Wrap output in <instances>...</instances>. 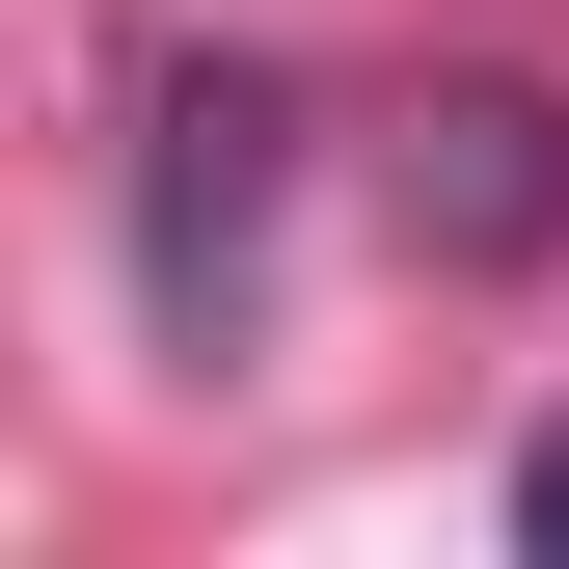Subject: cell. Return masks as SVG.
Returning <instances> with one entry per match:
<instances>
[{"mask_svg": "<svg viewBox=\"0 0 569 569\" xmlns=\"http://www.w3.org/2000/svg\"><path fill=\"white\" fill-rule=\"evenodd\" d=\"M271 190H299V109H271L244 54H163V136H136V299H163V352H244Z\"/></svg>", "mask_w": 569, "mask_h": 569, "instance_id": "cell-1", "label": "cell"}, {"mask_svg": "<svg viewBox=\"0 0 569 569\" xmlns=\"http://www.w3.org/2000/svg\"><path fill=\"white\" fill-rule=\"evenodd\" d=\"M380 218L435 244V271H542L569 244V109L542 82H407L380 109Z\"/></svg>", "mask_w": 569, "mask_h": 569, "instance_id": "cell-2", "label": "cell"}, {"mask_svg": "<svg viewBox=\"0 0 569 569\" xmlns=\"http://www.w3.org/2000/svg\"><path fill=\"white\" fill-rule=\"evenodd\" d=\"M516 542H542V569H569V435H542V461H516Z\"/></svg>", "mask_w": 569, "mask_h": 569, "instance_id": "cell-3", "label": "cell"}]
</instances>
